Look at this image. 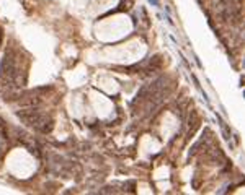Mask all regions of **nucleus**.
<instances>
[{
	"label": "nucleus",
	"mask_w": 245,
	"mask_h": 195,
	"mask_svg": "<svg viewBox=\"0 0 245 195\" xmlns=\"http://www.w3.org/2000/svg\"><path fill=\"white\" fill-rule=\"evenodd\" d=\"M16 116L21 119L26 125H30L33 128H36L38 132H43V134H49L53 130V119L48 117L44 112H41L39 109H26V111H18Z\"/></svg>",
	"instance_id": "f257e3e1"
}]
</instances>
